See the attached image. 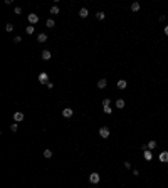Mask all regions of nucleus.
<instances>
[{
	"label": "nucleus",
	"mask_w": 168,
	"mask_h": 188,
	"mask_svg": "<svg viewBox=\"0 0 168 188\" xmlns=\"http://www.w3.org/2000/svg\"><path fill=\"white\" fill-rule=\"evenodd\" d=\"M131 10H133V12H138V10H140V4H138V2H133V4H131Z\"/></svg>",
	"instance_id": "16"
},
{
	"label": "nucleus",
	"mask_w": 168,
	"mask_h": 188,
	"mask_svg": "<svg viewBox=\"0 0 168 188\" xmlns=\"http://www.w3.org/2000/svg\"><path fill=\"white\" fill-rule=\"evenodd\" d=\"M160 161H161V163H166V161H168V151L160 153Z\"/></svg>",
	"instance_id": "6"
},
{
	"label": "nucleus",
	"mask_w": 168,
	"mask_h": 188,
	"mask_svg": "<svg viewBox=\"0 0 168 188\" xmlns=\"http://www.w3.org/2000/svg\"><path fill=\"white\" fill-rule=\"evenodd\" d=\"M10 129H12V131H14V133H15V131H17V129H19V126H17V123H14V124H12V126H10Z\"/></svg>",
	"instance_id": "25"
},
{
	"label": "nucleus",
	"mask_w": 168,
	"mask_h": 188,
	"mask_svg": "<svg viewBox=\"0 0 168 188\" xmlns=\"http://www.w3.org/2000/svg\"><path fill=\"white\" fill-rule=\"evenodd\" d=\"M106 86H108V81H106V79H99V81H98V87H99V89H104Z\"/></svg>",
	"instance_id": "7"
},
{
	"label": "nucleus",
	"mask_w": 168,
	"mask_h": 188,
	"mask_svg": "<svg viewBox=\"0 0 168 188\" xmlns=\"http://www.w3.org/2000/svg\"><path fill=\"white\" fill-rule=\"evenodd\" d=\"M45 25H47L49 29H52V27H54V25H56V22H54V20H52V19H47V20H45Z\"/></svg>",
	"instance_id": "17"
},
{
	"label": "nucleus",
	"mask_w": 168,
	"mask_h": 188,
	"mask_svg": "<svg viewBox=\"0 0 168 188\" xmlns=\"http://www.w3.org/2000/svg\"><path fill=\"white\" fill-rule=\"evenodd\" d=\"M22 119H24V112H15V114H14V121L19 123V121H22Z\"/></svg>",
	"instance_id": "9"
},
{
	"label": "nucleus",
	"mask_w": 168,
	"mask_h": 188,
	"mask_svg": "<svg viewBox=\"0 0 168 188\" xmlns=\"http://www.w3.org/2000/svg\"><path fill=\"white\" fill-rule=\"evenodd\" d=\"M99 136H101V138H104V140H106V138H109V129L106 128V126L99 128Z\"/></svg>",
	"instance_id": "3"
},
{
	"label": "nucleus",
	"mask_w": 168,
	"mask_h": 188,
	"mask_svg": "<svg viewBox=\"0 0 168 188\" xmlns=\"http://www.w3.org/2000/svg\"><path fill=\"white\" fill-rule=\"evenodd\" d=\"M15 14H17V15H20V14H22V8H20V7H15Z\"/></svg>",
	"instance_id": "27"
},
{
	"label": "nucleus",
	"mask_w": 168,
	"mask_h": 188,
	"mask_svg": "<svg viewBox=\"0 0 168 188\" xmlns=\"http://www.w3.org/2000/svg\"><path fill=\"white\" fill-rule=\"evenodd\" d=\"M39 82L40 84H49V76H47V72H40L39 74Z\"/></svg>",
	"instance_id": "1"
},
{
	"label": "nucleus",
	"mask_w": 168,
	"mask_h": 188,
	"mask_svg": "<svg viewBox=\"0 0 168 188\" xmlns=\"http://www.w3.org/2000/svg\"><path fill=\"white\" fill-rule=\"evenodd\" d=\"M96 19L98 20H104V12H98L96 14Z\"/></svg>",
	"instance_id": "21"
},
{
	"label": "nucleus",
	"mask_w": 168,
	"mask_h": 188,
	"mask_svg": "<svg viewBox=\"0 0 168 188\" xmlns=\"http://www.w3.org/2000/svg\"><path fill=\"white\" fill-rule=\"evenodd\" d=\"M126 86H128V84H126V81H123V79L118 81V89H126Z\"/></svg>",
	"instance_id": "11"
},
{
	"label": "nucleus",
	"mask_w": 168,
	"mask_h": 188,
	"mask_svg": "<svg viewBox=\"0 0 168 188\" xmlns=\"http://www.w3.org/2000/svg\"><path fill=\"white\" fill-rule=\"evenodd\" d=\"M116 108H118V109H123V108H124V101H123V99H118V101H116Z\"/></svg>",
	"instance_id": "18"
},
{
	"label": "nucleus",
	"mask_w": 168,
	"mask_h": 188,
	"mask_svg": "<svg viewBox=\"0 0 168 188\" xmlns=\"http://www.w3.org/2000/svg\"><path fill=\"white\" fill-rule=\"evenodd\" d=\"M34 30H35V27H34V25H29V27H25V32H27L29 35H32Z\"/></svg>",
	"instance_id": "14"
},
{
	"label": "nucleus",
	"mask_w": 168,
	"mask_h": 188,
	"mask_svg": "<svg viewBox=\"0 0 168 188\" xmlns=\"http://www.w3.org/2000/svg\"><path fill=\"white\" fill-rule=\"evenodd\" d=\"M44 158H52V151H51V149H45V151H44Z\"/></svg>",
	"instance_id": "20"
},
{
	"label": "nucleus",
	"mask_w": 168,
	"mask_h": 188,
	"mask_svg": "<svg viewBox=\"0 0 168 188\" xmlns=\"http://www.w3.org/2000/svg\"><path fill=\"white\" fill-rule=\"evenodd\" d=\"M165 34H166V35H168V25H166V27H165Z\"/></svg>",
	"instance_id": "29"
},
{
	"label": "nucleus",
	"mask_w": 168,
	"mask_h": 188,
	"mask_svg": "<svg viewBox=\"0 0 168 188\" xmlns=\"http://www.w3.org/2000/svg\"><path fill=\"white\" fill-rule=\"evenodd\" d=\"M51 56H52L51 51H47V49H45V51H42V59H44V60H49V59H51Z\"/></svg>",
	"instance_id": "8"
},
{
	"label": "nucleus",
	"mask_w": 168,
	"mask_h": 188,
	"mask_svg": "<svg viewBox=\"0 0 168 188\" xmlns=\"http://www.w3.org/2000/svg\"><path fill=\"white\" fill-rule=\"evenodd\" d=\"M14 42H15V44H20V42H22V37H20V35H15Z\"/></svg>",
	"instance_id": "23"
},
{
	"label": "nucleus",
	"mask_w": 168,
	"mask_h": 188,
	"mask_svg": "<svg viewBox=\"0 0 168 188\" xmlns=\"http://www.w3.org/2000/svg\"><path fill=\"white\" fill-rule=\"evenodd\" d=\"M124 168H131V163H129V161H124Z\"/></svg>",
	"instance_id": "28"
},
{
	"label": "nucleus",
	"mask_w": 168,
	"mask_h": 188,
	"mask_svg": "<svg viewBox=\"0 0 168 188\" xmlns=\"http://www.w3.org/2000/svg\"><path fill=\"white\" fill-rule=\"evenodd\" d=\"M88 14H89V12H88V8H84V7L79 10V17H82V19H84V17H88Z\"/></svg>",
	"instance_id": "13"
},
{
	"label": "nucleus",
	"mask_w": 168,
	"mask_h": 188,
	"mask_svg": "<svg viewBox=\"0 0 168 188\" xmlns=\"http://www.w3.org/2000/svg\"><path fill=\"white\" fill-rule=\"evenodd\" d=\"M29 22H30V25H34V24H37V22H39V15H37V14H29Z\"/></svg>",
	"instance_id": "4"
},
{
	"label": "nucleus",
	"mask_w": 168,
	"mask_h": 188,
	"mask_svg": "<svg viewBox=\"0 0 168 188\" xmlns=\"http://www.w3.org/2000/svg\"><path fill=\"white\" fill-rule=\"evenodd\" d=\"M72 114H74V111H72L71 108H64V109H62V116H64V118H71Z\"/></svg>",
	"instance_id": "5"
},
{
	"label": "nucleus",
	"mask_w": 168,
	"mask_h": 188,
	"mask_svg": "<svg viewBox=\"0 0 168 188\" xmlns=\"http://www.w3.org/2000/svg\"><path fill=\"white\" fill-rule=\"evenodd\" d=\"M155 148H156V141H150V143L146 144V149H150V151L155 149Z\"/></svg>",
	"instance_id": "12"
},
{
	"label": "nucleus",
	"mask_w": 168,
	"mask_h": 188,
	"mask_svg": "<svg viewBox=\"0 0 168 188\" xmlns=\"http://www.w3.org/2000/svg\"><path fill=\"white\" fill-rule=\"evenodd\" d=\"M104 112H106V114H111V108H109V106H104Z\"/></svg>",
	"instance_id": "26"
},
{
	"label": "nucleus",
	"mask_w": 168,
	"mask_h": 188,
	"mask_svg": "<svg viewBox=\"0 0 168 188\" xmlns=\"http://www.w3.org/2000/svg\"><path fill=\"white\" fill-rule=\"evenodd\" d=\"M99 180H101L99 173H91V175H89V181H91L92 185H98V183H99Z\"/></svg>",
	"instance_id": "2"
},
{
	"label": "nucleus",
	"mask_w": 168,
	"mask_h": 188,
	"mask_svg": "<svg viewBox=\"0 0 168 188\" xmlns=\"http://www.w3.org/2000/svg\"><path fill=\"white\" fill-rule=\"evenodd\" d=\"M37 40H39L40 44H44L45 40H47V35H45V34H39V35H37Z\"/></svg>",
	"instance_id": "10"
},
{
	"label": "nucleus",
	"mask_w": 168,
	"mask_h": 188,
	"mask_svg": "<svg viewBox=\"0 0 168 188\" xmlns=\"http://www.w3.org/2000/svg\"><path fill=\"white\" fill-rule=\"evenodd\" d=\"M5 30H7V32H12V30H14V25L12 24H7V25H5Z\"/></svg>",
	"instance_id": "22"
},
{
	"label": "nucleus",
	"mask_w": 168,
	"mask_h": 188,
	"mask_svg": "<svg viewBox=\"0 0 168 188\" xmlns=\"http://www.w3.org/2000/svg\"><path fill=\"white\" fill-rule=\"evenodd\" d=\"M153 158V155H151V151H150V149H145V160H151Z\"/></svg>",
	"instance_id": "15"
},
{
	"label": "nucleus",
	"mask_w": 168,
	"mask_h": 188,
	"mask_svg": "<svg viewBox=\"0 0 168 188\" xmlns=\"http://www.w3.org/2000/svg\"><path fill=\"white\" fill-rule=\"evenodd\" d=\"M109 104H111V101H109L108 97H106V99L103 101V108H104V106H109Z\"/></svg>",
	"instance_id": "24"
},
{
	"label": "nucleus",
	"mask_w": 168,
	"mask_h": 188,
	"mask_svg": "<svg viewBox=\"0 0 168 188\" xmlns=\"http://www.w3.org/2000/svg\"><path fill=\"white\" fill-rule=\"evenodd\" d=\"M51 14H52V15H57V14H59V7H57V5H54V7L51 8Z\"/></svg>",
	"instance_id": "19"
}]
</instances>
